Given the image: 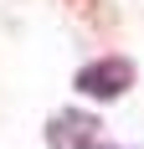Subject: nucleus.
Here are the masks:
<instances>
[{"mask_svg": "<svg viewBox=\"0 0 144 149\" xmlns=\"http://www.w3.org/2000/svg\"><path fill=\"white\" fill-rule=\"evenodd\" d=\"M134 77H139V67H134L129 57L108 52V57L82 62V67H77V77H72V88L82 93V98H93V103H118V98L134 88Z\"/></svg>", "mask_w": 144, "mask_h": 149, "instance_id": "1", "label": "nucleus"}, {"mask_svg": "<svg viewBox=\"0 0 144 149\" xmlns=\"http://www.w3.org/2000/svg\"><path fill=\"white\" fill-rule=\"evenodd\" d=\"M46 149H98V118L82 108H62L46 118Z\"/></svg>", "mask_w": 144, "mask_h": 149, "instance_id": "2", "label": "nucleus"}, {"mask_svg": "<svg viewBox=\"0 0 144 149\" xmlns=\"http://www.w3.org/2000/svg\"><path fill=\"white\" fill-rule=\"evenodd\" d=\"M67 5H72V10H82V15H98V5H103V0H67Z\"/></svg>", "mask_w": 144, "mask_h": 149, "instance_id": "3", "label": "nucleus"}, {"mask_svg": "<svg viewBox=\"0 0 144 149\" xmlns=\"http://www.w3.org/2000/svg\"><path fill=\"white\" fill-rule=\"evenodd\" d=\"M98 149H124V144H98Z\"/></svg>", "mask_w": 144, "mask_h": 149, "instance_id": "4", "label": "nucleus"}]
</instances>
